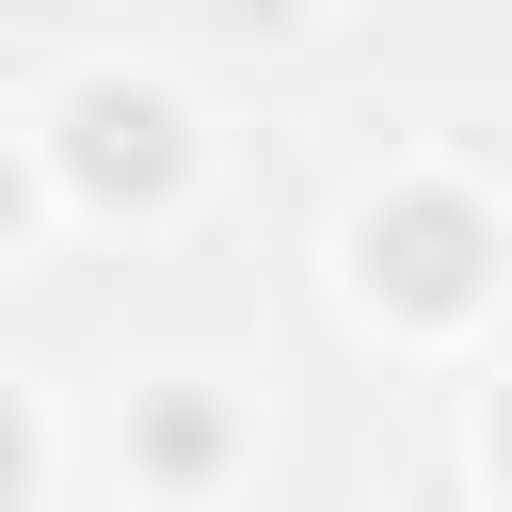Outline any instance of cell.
I'll return each mask as SVG.
<instances>
[{
  "label": "cell",
  "mask_w": 512,
  "mask_h": 512,
  "mask_svg": "<svg viewBox=\"0 0 512 512\" xmlns=\"http://www.w3.org/2000/svg\"><path fill=\"white\" fill-rule=\"evenodd\" d=\"M0 480H16V416H0Z\"/></svg>",
  "instance_id": "3957f363"
},
{
  "label": "cell",
  "mask_w": 512,
  "mask_h": 512,
  "mask_svg": "<svg viewBox=\"0 0 512 512\" xmlns=\"http://www.w3.org/2000/svg\"><path fill=\"white\" fill-rule=\"evenodd\" d=\"M0 224H16V176H0Z\"/></svg>",
  "instance_id": "277c9868"
},
{
  "label": "cell",
  "mask_w": 512,
  "mask_h": 512,
  "mask_svg": "<svg viewBox=\"0 0 512 512\" xmlns=\"http://www.w3.org/2000/svg\"><path fill=\"white\" fill-rule=\"evenodd\" d=\"M80 176H96V192H160V176H176V112L128 96V80H96V96H80Z\"/></svg>",
  "instance_id": "6da1fadb"
},
{
  "label": "cell",
  "mask_w": 512,
  "mask_h": 512,
  "mask_svg": "<svg viewBox=\"0 0 512 512\" xmlns=\"http://www.w3.org/2000/svg\"><path fill=\"white\" fill-rule=\"evenodd\" d=\"M464 272H480V256H464V208H416V224H400V288H416V304H464Z\"/></svg>",
  "instance_id": "7a4b0ae2"
}]
</instances>
